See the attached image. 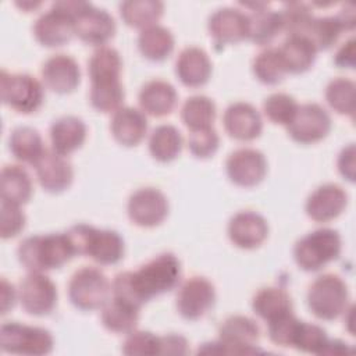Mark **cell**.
<instances>
[{"mask_svg":"<svg viewBox=\"0 0 356 356\" xmlns=\"http://www.w3.org/2000/svg\"><path fill=\"white\" fill-rule=\"evenodd\" d=\"M11 154L21 163L35 165L46 152L40 134L31 127L15 128L8 138Z\"/></svg>","mask_w":356,"mask_h":356,"instance_id":"31","label":"cell"},{"mask_svg":"<svg viewBox=\"0 0 356 356\" xmlns=\"http://www.w3.org/2000/svg\"><path fill=\"white\" fill-rule=\"evenodd\" d=\"M0 192L1 200H7L18 206L28 203L32 196L33 186L26 170L15 164L3 167L0 178Z\"/></svg>","mask_w":356,"mask_h":356,"instance_id":"30","label":"cell"},{"mask_svg":"<svg viewBox=\"0 0 356 356\" xmlns=\"http://www.w3.org/2000/svg\"><path fill=\"white\" fill-rule=\"evenodd\" d=\"M0 346L8 353L39 356L53 350L54 339L46 328L8 321L0 328Z\"/></svg>","mask_w":356,"mask_h":356,"instance_id":"9","label":"cell"},{"mask_svg":"<svg viewBox=\"0 0 356 356\" xmlns=\"http://www.w3.org/2000/svg\"><path fill=\"white\" fill-rule=\"evenodd\" d=\"M138 99L143 113L152 117H164L175 108L178 95L170 82L153 79L142 86Z\"/></svg>","mask_w":356,"mask_h":356,"instance_id":"25","label":"cell"},{"mask_svg":"<svg viewBox=\"0 0 356 356\" xmlns=\"http://www.w3.org/2000/svg\"><path fill=\"white\" fill-rule=\"evenodd\" d=\"M222 124L231 138L242 142L259 138L263 129L259 111L245 102H236L228 106L222 117Z\"/></svg>","mask_w":356,"mask_h":356,"instance_id":"19","label":"cell"},{"mask_svg":"<svg viewBox=\"0 0 356 356\" xmlns=\"http://www.w3.org/2000/svg\"><path fill=\"white\" fill-rule=\"evenodd\" d=\"M75 35L85 43L93 46L106 44L115 33L114 18L103 8L83 3L74 18Z\"/></svg>","mask_w":356,"mask_h":356,"instance_id":"15","label":"cell"},{"mask_svg":"<svg viewBox=\"0 0 356 356\" xmlns=\"http://www.w3.org/2000/svg\"><path fill=\"white\" fill-rule=\"evenodd\" d=\"M253 312L267 323L292 313V299L289 293L278 286L261 288L252 299Z\"/></svg>","mask_w":356,"mask_h":356,"instance_id":"28","label":"cell"},{"mask_svg":"<svg viewBox=\"0 0 356 356\" xmlns=\"http://www.w3.org/2000/svg\"><path fill=\"white\" fill-rule=\"evenodd\" d=\"M85 1H56L51 8L42 14L35 25L36 40L46 47H58L71 40L75 35L74 18Z\"/></svg>","mask_w":356,"mask_h":356,"instance_id":"7","label":"cell"},{"mask_svg":"<svg viewBox=\"0 0 356 356\" xmlns=\"http://www.w3.org/2000/svg\"><path fill=\"white\" fill-rule=\"evenodd\" d=\"M355 54H356V42L355 38L348 39L342 46L337 50L334 56V64L339 68H355Z\"/></svg>","mask_w":356,"mask_h":356,"instance_id":"50","label":"cell"},{"mask_svg":"<svg viewBox=\"0 0 356 356\" xmlns=\"http://www.w3.org/2000/svg\"><path fill=\"white\" fill-rule=\"evenodd\" d=\"M282 32L289 35H306L314 15L306 3H288L280 13Z\"/></svg>","mask_w":356,"mask_h":356,"instance_id":"42","label":"cell"},{"mask_svg":"<svg viewBox=\"0 0 356 356\" xmlns=\"http://www.w3.org/2000/svg\"><path fill=\"white\" fill-rule=\"evenodd\" d=\"M267 7L268 3H260V6L253 8L252 14L248 15V39L259 46L268 44L280 32H282L280 13L268 10Z\"/></svg>","mask_w":356,"mask_h":356,"instance_id":"29","label":"cell"},{"mask_svg":"<svg viewBox=\"0 0 356 356\" xmlns=\"http://www.w3.org/2000/svg\"><path fill=\"white\" fill-rule=\"evenodd\" d=\"M355 145L350 143L346 147L342 149V152L338 156V170L343 178H346L349 182L355 181L356 175V161H355Z\"/></svg>","mask_w":356,"mask_h":356,"instance_id":"49","label":"cell"},{"mask_svg":"<svg viewBox=\"0 0 356 356\" xmlns=\"http://www.w3.org/2000/svg\"><path fill=\"white\" fill-rule=\"evenodd\" d=\"M348 352H350V350L348 349V345L345 342L334 339V341H328L323 355H342V353H348Z\"/></svg>","mask_w":356,"mask_h":356,"instance_id":"54","label":"cell"},{"mask_svg":"<svg viewBox=\"0 0 356 356\" xmlns=\"http://www.w3.org/2000/svg\"><path fill=\"white\" fill-rule=\"evenodd\" d=\"M1 224H0V235L3 239H10L17 236L25 227V214L19 209L18 204L10 203L7 200H1Z\"/></svg>","mask_w":356,"mask_h":356,"instance_id":"48","label":"cell"},{"mask_svg":"<svg viewBox=\"0 0 356 356\" xmlns=\"http://www.w3.org/2000/svg\"><path fill=\"white\" fill-rule=\"evenodd\" d=\"M160 337L150 331H132L122 343V353L135 355H160Z\"/></svg>","mask_w":356,"mask_h":356,"instance_id":"46","label":"cell"},{"mask_svg":"<svg viewBox=\"0 0 356 356\" xmlns=\"http://www.w3.org/2000/svg\"><path fill=\"white\" fill-rule=\"evenodd\" d=\"M139 307L131 303L113 298L102 307L100 318L108 331L117 334H129L135 330L139 321Z\"/></svg>","mask_w":356,"mask_h":356,"instance_id":"33","label":"cell"},{"mask_svg":"<svg viewBox=\"0 0 356 356\" xmlns=\"http://www.w3.org/2000/svg\"><path fill=\"white\" fill-rule=\"evenodd\" d=\"M225 170L231 182L242 188H252L264 179L267 161L261 152L252 147H242L228 156Z\"/></svg>","mask_w":356,"mask_h":356,"instance_id":"16","label":"cell"},{"mask_svg":"<svg viewBox=\"0 0 356 356\" xmlns=\"http://www.w3.org/2000/svg\"><path fill=\"white\" fill-rule=\"evenodd\" d=\"M86 139V125L75 115H64L50 127L51 150L61 156H68L79 149Z\"/></svg>","mask_w":356,"mask_h":356,"instance_id":"26","label":"cell"},{"mask_svg":"<svg viewBox=\"0 0 356 356\" xmlns=\"http://www.w3.org/2000/svg\"><path fill=\"white\" fill-rule=\"evenodd\" d=\"M182 135L174 125L163 124L153 129L149 138V150L153 159L160 163H170L182 150Z\"/></svg>","mask_w":356,"mask_h":356,"instance_id":"34","label":"cell"},{"mask_svg":"<svg viewBox=\"0 0 356 356\" xmlns=\"http://www.w3.org/2000/svg\"><path fill=\"white\" fill-rule=\"evenodd\" d=\"M175 74L188 88L203 86L211 75V61L209 54L196 46L185 47L177 57Z\"/></svg>","mask_w":356,"mask_h":356,"instance_id":"23","label":"cell"},{"mask_svg":"<svg viewBox=\"0 0 356 356\" xmlns=\"http://www.w3.org/2000/svg\"><path fill=\"white\" fill-rule=\"evenodd\" d=\"M254 76L266 85H277L288 74L278 49L268 47L260 51L252 64Z\"/></svg>","mask_w":356,"mask_h":356,"instance_id":"38","label":"cell"},{"mask_svg":"<svg viewBox=\"0 0 356 356\" xmlns=\"http://www.w3.org/2000/svg\"><path fill=\"white\" fill-rule=\"evenodd\" d=\"M181 280V263L172 253H160L136 271H124L114 277L113 298L142 307L154 296L174 289Z\"/></svg>","mask_w":356,"mask_h":356,"instance_id":"1","label":"cell"},{"mask_svg":"<svg viewBox=\"0 0 356 356\" xmlns=\"http://www.w3.org/2000/svg\"><path fill=\"white\" fill-rule=\"evenodd\" d=\"M286 72H306L316 61L317 50L305 35H289L281 47H278Z\"/></svg>","mask_w":356,"mask_h":356,"instance_id":"27","label":"cell"},{"mask_svg":"<svg viewBox=\"0 0 356 356\" xmlns=\"http://www.w3.org/2000/svg\"><path fill=\"white\" fill-rule=\"evenodd\" d=\"M302 320L288 313L268 323V337L270 339L280 346H293Z\"/></svg>","mask_w":356,"mask_h":356,"instance_id":"45","label":"cell"},{"mask_svg":"<svg viewBox=\"0 0 356 356\" xmlns=\"http://www.w3.org/2000/svg\"><path fill=\"white\" fill-rule=\"evenodd\" d=\"M268 235V224L256 211L245 210L236 213L228 222V238L241 249L259 248Z\"/></svg>","mask_w":356,"mask_h":356,"instance_id":"18","label":"cell"},{"mask_svg":"<svg viewBox=\"0 0 356 356\" xmlns=\"http://www.w3.org/2000/svg\"><path fill=\"white\" fill-rule=\"evenodd\" d=\"M349 289L337 274L317 277L307 291V306L320 320L331 321L348 310Z\"/></svg>","mask_w":356,"mask_h":356,"instance_id":"6","label":"cell"},{"mask_svg":"<svg viewBox=\"0 0 356 356\" xmlns=\"http://www.w3.org/2000/svg\"><path fill=\"white\" fill-rule=\"evenodd\" d=\"M328 341L327 332L320 325L302 321L293 348L306 353L323 355Z\"/></svg>","mask_w":356,"mask_h":356,"instance_id":"44","label":"cell"},{"mask_svg":"<svg viewBox=\"0 0 356 356\" xmlns=\"http://www.w3.org/2000/svg\"><path fill=\"white\" fill-rule=\"evenodd\" d=\"M74 252L88 256L102 266L117 264L125 253V245L118 232L97 229L88 224H76L67 231Z\"/></svg>","mask_w":356,"mask_h":356,"instance_id":"3","label":"cell"},{"mask_svg":"<svg viewBox=\"0 0 356 356\" xmlns=\"http://www.w3.org/2000/svg\"><path fill=\"white\" fill-rule=\"evenodd\" d=\"M220 145V136L217 131L211 128L192 131L188 136L189 152L197 159H207L213 156Z\"/></svg>","mask_w":356,"mask_h":356,"instance_id":"47","label":"cell"},{"mask_svg":"<svg viewBox=\"0 0 356 356\" xmlns=\"http://www.w3.org/2000/svg\"><path fill=\"white\" fill-rule=\"evenodd\" d=\"M17 253L19 263L29 273L60 268L75 256L67 232L28 236L21 241Z\"/></svg>","mask_w":356,"mask_h":356,"instance_id":"2","label":"cell"},{"mask_svg":"<svg viewBox=\"0 0 356 356\" xmlns=\"http://www.w3.org/2000/svg\"><path fill=\"white\" fill-rule=\"evenodd\" d=\"M342 242L335 229L318 228L300 238L293 248V259L305 271H318L341 254Z\"/></svg>","mask_w":356,"mask_h":356,"instance_id":"5","label":"cell"},{"mask_svg":"<svg viewBox=\"0 0 356 356\" xmlns=\"http://www.w3.org/2000/svg\"><path fill=\"white\" fill-rule=\"evenodd\" d=\"M218 341L203 343L199 353H227V355H253L261 353L257 342L260 328L254 320L246 316H231L222 321L218 330Z\"/></svg>","mask_w":356,"mask_h":356,"instance_id":"4","label":"cell"},{"mask_svg":"<svg viewBox=\"0 0 356 356\" xmlns=\"http://www.w3.org/2000/svg\"><path fill=\"white\" fill-rule=\"evenodd\" d=\"M42 79L44 85L56 93H71L81 82V70L72 57L67 54H54L44 61L42 67Z\"/></svg>","mask_w":356,"mask_h":356,"instance_id":"21","label":"cell"},{"mask_svg":"<svg viewBox=\"0 0 356 356\" xmlns=\"http://www.w3.org/2000/svg\"><path fill=\"white\" fill-rule=\"evenodd\" d=\"M122 61L120 53L108 46L99 47L88 61L90 82L106 78H120Z\"/></svg>","mask_w":356,"mask_h":356,"instance_id":"40","label":"cell"},{"mask_svg":"<svg viewBox=\"0 0 356 356\" xmlns=\"http://www.w3.org/2000/svg\"><path fill=\"white\" fill-rule=\"evenodd\" d=\"M207 29L218 50L227 44L239 43L248 39V14L232 7L218 8L210 15Z\"/></svg>","mask_w":356,"mask_h":356,"instance_id":"17","label":"cell"},{"mask_svg":"<svg viewBox=\"0 0 356 356\" xmlns=\"http://www.w3.org/2000/svg\"><path fill=\"white\" fill-rule=\"evenodd\" d=\"M348 204V195L337 184L318 186L306 200V214L317 221L327 222L337 218Z\"/></svg>","mask_w":356,"mask_h":356,"instance_id":"20","label":"cell"},{"mask_svg":"<svg viewBox=\"0 0 356 356\" xmlns=\"http://www.w3.org/2000/svg\"><path fill=\"white\" fill-rule=\"evenodd\" d=\"M181 118L191 132L211 128L216 120V104L204 95L191 96L181 108Z\"/></svg>","mask_w":356,"mask_h":356,"instance_id":"36","label":"cell"},{"mask_svg":"<svg viewBox=\"0 0 356 356\" xmlns=\"http://www.w3.org/2000/svg\"><path fill=\"white\" fill-rule=\"evenodd\" d=\"M355 82L338 76L325 88V100L328 106L341 115L353 117L355 114Z\"/></svg>","mask_w":356,"mask_h":356,"instance_id":"39","label":"cell"},{"mask_svg":"<svg viewBox=\"0 0 356 356\" xmlns=\"http://www.w3.org/2000/svg\"><path fill=\"white\" fill-rule=\"evenodd\" d=\"M138 47L142 56L150 61H163L174 50V36L163 25H152L140 31Z\"/></svg>","mask_w":356,"mask_h":356,"instance_id":"32","label":"cell"},{"mask_svg":"<svg viewBox=\"0 0 356 356\" xmlns=\"http://www.w3.org/2000/svg\"><path fill=\"white\" fill-rule=\"evenodd\" d=\"M19 302L32 316H47L57 305V288L43 273H29L19 284Z\"/></svg>","mask_w":356,"mask_h":356,"instance_id":"12","label":"cell"},{"mask_svg":"<svg viewBox=\"0 0 356 356\" xmlns=\"http://www.w3.org/2000/svg\"><path fill=\"white\" fill-rule=\"evenodd\" d=\"M35 171L40 186L50 193H60L70 188L74 171L70 161L56 153L54 150H47L35 164Z\"/></svg>","mask_w":356,"mask_h":356,"instance_id":"22","label":"cell"},{"mask_svg":"<svg viewBox=\"0 0 356 356\" xmlns=\"http://www.w3.org/2000/svg\"><path fill=\"white\" fill-rule=\"evenodd\" d=\"M289 136L300 145H312L324 139L331 131V117L317 103L298 107L292 121L286 125Z\"/></svg>","mask_w":356,"mask_h":356,"instance_id":"11","label":"cell"},{"mask_svg":"<svg viewBox=\"0 0 356 356\" xmlns=\"http://www.w3.org/2000/svg\"><path fill=\"white\" fill-rule=\"evenodd\" d=\"M345 31L338 15L335 17H314L307 32L306 38L314 44L316 50H327L334 46L341 36V32Z\"/></svg>","mask_w":356,"mask_h":356,"instance_id":"41","label":"cell"},{"mask_svg":"<svg viewBox=\"0 0 356 356\" xmlns=\"http://www.w3.org/2000/svg\"><path fill=\"white\" fill-rule=\"evenodd\" d=\"M161 348L160 355H186L188 353V341L177 334H170L160 337Z\"/></svg>","mask_w":356,"mask_h":356,"instance_id":"51","label":"cell"},{"mask_svg":"<svg viewBox=\"0 0 356 356\" xmlns=\"http://www.w3.org/2000/svg\"><path fill=\"white\" fill-rule=\"evenodd\" d=\"M114 139L122 146L139 145L147 132V120L143 111L134 107H121L114 111L110 122Z\"/></svg>","mask_w":356,"mask_h":356,"instance_id":"24","label":"cell"},{"mask_svg":"<svg viewBox=\"0 0 356 356\" xmlns=\"http://www.w3.org/2000/svg\"><path fill=\"white\" fill-rule=\"evenodd\" d=\"M214 285L204 277H191L186 280L177 293V310L189 321L202 318L214 305Z\"/></svg>","mask_w":356,"mask_h":356,"instance_id":"14","label":"cell"},{"mask_svg":"<svg viewBox=\"0 0 356 356\" xmlns=\"http://www.w3.org/2000/svg\"><path fill=\"white\" fill-rule=\"evenodd\" d=\"M111 291L106 274L92 266H83L76 270L68 282V296L71 303L85 312L103 307Z\"/></svg>","mask_w":356,"mask_h":356,"instance_id":"8","label":"cell"},{"mask_svg":"<svg viewBox=\"0 0 356 356\" xmlns=\"http://www.w3.org/2000/svg\"><path fill=\"white\" fill-rule=\"evenodd\" d=\"M338 18L342 22L345 31L353 29L355 28V7L352 4L343 6L341 13L338 14Z\"/></svg>","mask_w":356,"mask_h":356,"instance_id":"53","label":"cell"},{"mask_svg":"<svg viewBox=\"0 0 356 356\" xmlns=\"http://www.w3.org/2000/svg\"><path fill=\"white\" fill-rule=\"evenodd\" d=\"M164 4L156 0H129L120 4L122 21L132 28L145 29L156 25L163 15Z\"/></svg>","mask_w":356,"mask_h":356,"instance_id":"35","label":"cell"},{"mask_svg":"<svg viewBox=\"0 0 356 356\" xmlns=\"http://www.w3.org/2000/svg\"><path fill=\"white\" fill-rule=\"evenodd\" d=\"M124 88L120 78H106L92 81L89 100L93 108L102 113H111L121 108L124 102Z\"/></svg>","mask_w":356,"mask_h":356,"instance_id":"37","label":"cell"},{"mask_svg":"<svg viewBox=\"0 0 356 356\" xmlns=\"http://www.w3.org/2000/svg\"><path fill=\"white\" fill-rule=\"evenodd\" d=\"M129 220L143 228L160 225L168 214V200L156 188H140L135 191L127 204Z\"/></svg>","mask_w":356,"mask_h":356,"instance_id":"13","label":"cell"},{"mask_svg":"<svg viewBox=\"0 0 356 356\" xmlns=\"http://www.w3.org/2000/svg\"><path fill=\"white\" fill-rule=\"evenodd\" d=\"M299 104L286 93H273L263 103L264 115L274 124L288 125L298 111Z\"/></svg>","mask_w":356,"mask_h":356,"instance_id":"43","label":"cell"},{"mask_svg":"<svg viewBox=\"0 0 356 356\" xmlns=\"http://www.w3.org/2000/svg\"><path fill=\"white\" fill-rule=\"evenodd\" d=\"M0 95L4 104L22 114L36 111L44 100L43 86L35 76L8 74L6 70L0 75Z\"/></svg>","mask_w":356,"mask_h":356,"instance_id":"10","label":"cell"},{"mask_svg":"<svg viewBox=\"0 0 356 356\" xmlns=\"http://www.w3.org/2000/svg\"><path fill=\"white\" fill-rule=\"evenodd\" d=\"M17 299V292L13 284L7 280H1V314H6L10 309L14 307Z\"/></svg>","mask_w":356,"mask_h":356,"instance_id":"52","label":"cell"}]
</instances>
